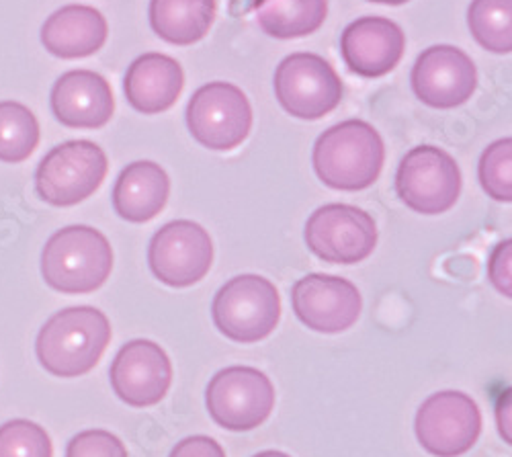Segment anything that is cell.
Here are the masks:
<instances>
[{
    "label": "cell",
    "mask_w": 512,
    "mask_h": 457,
    "mask_svg": "<svg viewBox=\"0 0 512 457\" xmlns=\"http://www.w3.org/2000/svg\"><path fill=\"white\" fill-rule=\"evenodd\" d=\"M111 322L93 306H74L56 312L41 326L35 353L56 378H80L95 369L111 343Z\"/></svg>",
    "instance_id": "6da1fadb"
},
{
    "label": "cell",
    "mask_w": 512,
    "mask_h": 457,
    "mask_svg": "<svg viewBox=\"0 0 512 457\" xmlns=\"http://www.w3.org/2000/svg\"><path fill=\"white\" fill-rule=\"evenodd\" d=\"M386 162L379 132L363 119H349L328 128L314 144L312 164L318 179L336 191L371 187Z\"/></svg>",
    "instance_id": "7a4b0ae2"
},
{
    "label": "cell",
    "mask_w": 512,
    "mask_h": 457,
    "mask_svg": "<svg viewBox=\"0 0 512 457\" xmlns=\"http://www.w3.org/2000/svg\"><path fill=\"white\" fill-rule=\"evenodd\" d=\"M113 271V248L91 226H66L52 234L41 253V275L60 294H93Z\"/></svg>",
    "instance_id": "3957f363"
},
{
    "label": "cell",
    "mask_w": 512,
    "mask_h": 457,
    "mask_svg": "<svg viewBox=\"0 0 512 457\" xmlns=\"http://www.w3.org/2000/svg\"><path fill=\"white\" fill-rule=\"evenodd\" d=\"M211 318L226 339L240 345L259 343L281 320V296L267 277L238 275L213 298Z\"/></svg>",
    "instance_id": "277c9868"
},
{
    "label": "cell",
    "mask_w": 512,
    "mask_h": 457,
    "mask_svg": "<svg viewBox=\"0 0 512 457\" xmlns=\"http://www.w3.org/2000/svg\"><path fill=\"white\" fill-rule=\"evenodd\" d=\"M107 171V154L99 144L70 140L41 158L35 171V189L50 205L72 207L101 187Z\"/></svg>",
    "instance_id": "5b68a950"
},
{
    "label": "cell",
    "mask_w": 512,
    "mask_h": 457,
    "mask_svg": "<svg viewBox=\"0 0 512 457\" xmlns=\"http://www.w3.org/2000/svg\"><path fill=\"white\" fill-rule=\"evenodd\" d=\"M275 386L256 367L232 365L211 378L205 404L213 423L228 431L261 427L275 408Z\"/></svg>",
    "instance_id": "8992f818"
},
{
    "label": "cell",
    "mask_w": 512,
    "mask_h": 457,
    "mask_svg": "<svg viewBox=\"0 0 512 457\" xmlns=\"http://www.w3.org/2000/svg\"><path fill=\"white\" fill-rule=\"evenodd\" d=\"M396 193L416 214H445L461 195L459 164L437 146H416L398 166Z\"/></svg>",
    "instance_id": "52a82bcc"
},
{
    "label": "cell",
    "mask_w": 512,
    "mask_h": 457,
    "mask_svg": "<svg viewBox=\"0 0 512 457\" xmlns=\"http://www.w3.org/2000/svg\"><path fill=\"white\" fill-rule=\"evenodd\" d=\"M187 128L201 146L230 152L252 130L250 101L232 82H209L193 93L187 105Z\"/></svg>",
    "instance_id": "ba28073f"
},
{
    "label": "cell",
    "mask_w": 512,
    "mask_h": 457,
    "mask_svg": "<svg viewBox=\"0 0 512 457\" xmlns=\"http://www.w3.org/2000/svg\"><path fill=\"white\" fill-rule=\"evenodd\" d=\"M304 238L310 251L324 263L357 265L369 259L377 246V224L361 207L328 203L308 218Z\"/></svg>",
    "instance_id": "9c48e42d"
},
{
    "label": "cell",
    "mask_w": 512,
    "mask_h": 457,
    "mask_svg": "<svg viewBox=\"0 0 512 457\" xmlns=\"http://www.w3.org/2000/svg\"><path fill=\"white\" fill-rule=\"evenodd\" d=\"M275 97L297 119L316 121L343 101V80L318 54H291L275 70Z\"/></svg>",
    "instance_id": "30bf717a"
},
{
    "label": "cell",
    "mask_w": 512,
    "mask_h": 457,
    "mask_svg": "<svg viewBox=\"0 0 512 457\" xmlns=\"http://www.w3.org/2000/svg\"><path fill=\"white\" fill-rule=\"evenodd\" d=\"M416 437L435 457H459L482 433V412L472 396L455 390L426 398L416 412Z\"/></svg>",
    "instance_id": "8fae6325"
},
{
    "label": "cell",
    "mask_w": 512,
    "mask_h": 457,
    "mask_svg": "<svg viewBox=\"0 0 512 457\" xmlns=\"http://www.w3.org/2000/svg\"><path fill=\"white\" fill-rule=\"evenodd\" d=\"M213 242L209 232L191 220L162 226L150 240L148 265L168 287H191L211 269Z\"/></svg>",
    "instance_id": "7c38bea8"
},
{
    "label": "cell",
    "mask_w": 512,
    "mask_h": 457,
    "mask_svg": "<svg viewBox=\"0 0 512 457\" xmlns=\"http://www.w3.org/2000/svg\"><path fill=\"white\" fill-rule=\"evenodd\" d=\"M291 306L295 316L310 330L338 335L359 320L363 298L357 285L345 277L310 273L295 281Z\"/></svg>",
    "instance_id": "4fadbf2b"
},
{
    "label": "cell",
    "mask_w": 512,
    "mask_h": 457,
    "mask_svg": "<svg viewBox=\"0 0 512 457\" xmlns=\"http://www.w3.org/2000/svg\"><path fill=\"white\" fill-rule=\"evenodd\" d=\"M410 85L424 105L455 109L476 93L478 70L463 50L455 46H433L424 50L412 66Z\"/></svg>",
    "instance_id": "5bb4252c"
},
{
    "label": "cell",
    "mask_w": 512,
    "mask_h": 457,
    "mask_svg": "<svg viewBox=\"0 0 512 457\" xmlns=\"http://www.w3.org/2000/svg\"><path fill=\"white\" fill-rule=\"evenodd\" d=\"M111 388L121 402L134 408L156 406L173 384V363L154 341L136 339L123 345L111 369Z\"/></svg>",
    "instance_id": "9a60e30c"
},
{
    "label": "cell",
    "mask_w": 512,
    "mask_h": 457,
    "mask_svg": "<svg viewBox=\"0 0 512 457\" xmlns=\"http://www.w3.org/2000/svg\"><path fill=\"white\" fill-rule=\"evenodd\" d=\"M406 35L386 17H361L340 35V54L351 72L363 78L390 74L402 60Z\"/></svg>",
    "instance_id": "2e32d148"
},
{
    "label": "cell",
    "mask_w": 512,
    "mask_h": 457,
    "mask_svg": "<svg viewBox=\"0 0 512 457\" xmlns=\"http://www.w3.org/2000/svg\"><path fill=\"white\" fill-rule=\"evenodd\" d=\"M50 105L62 126L74 130H99L115 111L111 85L93 70L62 74L52 89Z\"/></svg>",
    "instance_id": "e0dca14e"
},
{
    "label": "cell",
    "mask_w": 512,
    "mask_h": 457,
    "mask_svg": "<svg viewBox=\"0 0 512 457\" xmlns=\"http://www.w3.org/2000/svg\"><path fill=\"white\" fill-rule=\"evenodd\" d=\"M185 87L181 64L164 54H144L132 62L123 78V91L136 111L156 115L177 103Z\"/></svg>",
    "instance_id": "ac0fdd59"
},
{
    "label": "cell",
    "mask_w": 512,
    "mask_h": 457,
    "mask_svg": "<svg viewBox=\"0 0 512 457\" xmlns=\"http://www.w3.org/2000/svg\"><path fill=\"white\" fill-rule=\"evenodd\" d=\"M109 25L101 11L87 5H68L52 13L41 27V44L62 60L97 54L107 41Z\"/></svg>",
    "instance_id": "d6986e66"
},
{
    "label": "cell",
    "mask_w": 512,
    "mask_h": 457,
    "mask_svg": "<svg viewBox=\"0 0 512 457\" xmlns=\"http://www.w3.org/2000/svg\"><path fill=\"white\" fill-rule=\"evenodd\" d=\"M170 179L160 164L138 160L127 164L113 187V210L121 220L144 224L154 220L168 201Z\"/></svg>",
    "instance_id": "ffe728a7"
},
{
    "label": "cell",
    "mask_w": 512,
    "mask_h": 457,
    "mask_svg": "<svg viewBox=\"0 0 512 457\" xmlns=\"http://www.w3.org/2000/svg\"><path fill=\"white\" fill-rule=\"evenodd\" d=\"M150 27L173 46L201 41L216 19V0H150Z\"/></svg>",
    "instance_id": "44dd1931"
},
{
    "label": "cell",
    "mask_w": 512,
    "mask_h": 457,
    "mask_svg": "<svg viewBox=\"0 0 512 457\" xmlns=\"http://www.w3.org/2000/svg\"><path fill=\"white\" fill-rule=\"evenodd\" d=\"M256 23L277 39H297L316 33L328 15V0H259Z\"/></svg>",
    "instance_id": "7402d4cb"
},
{
    "label": "cell",
    "mask_w": 512,
    "mask_h": 457,
    "mask_svg": "<svg viewBox=\"0 0 512 457\" xmlns=\"http://www.w3.org/2000/svg\"><path fill=\"white\" fill-rule=\"evenodd\" d=\"M467 25L484 50L492 54L512 52V0H472Z\"/></svg>",
    "instance_id": "603a6c76"
},
{
    "label": "cell",
    "mask_w": 512,
    "mask_h": 457,
    "mask_svg": "<svg viewBox=\"0 0 512 457\" xmlns=\"http://www.w3.org/2000/svg\"><path fill=\"white\" fill-rule=\"evenodd\" d=\"M39 144V123L33 111L15 101L0 103V162L19 164Z\"/></svg>",
    "instance_id": "cb8c5ba5"
},
{
    "label": "cell",
    "mask_w": 512,
    "mask_h": 457,
    "mask_svg": "<svg viewBox=\"0 0 512 457\" xmlns=\"http://www.w3.org/2000/svg\"><path fill=\"white\" fill-rule=\"evenodd\" d=\"M478 179L488 197L512 201V140L502 138L490 144L478 164Z\"/></svg>",
    "instance_id": "d4e9b609"
},
{
    "label": "cell",
    "mask_w": 512,
    "mask_h": 457,
    "mask_svg": "<svg viewBox=\"0 0 512 457\" xmlns=\"http://www.w3.org/2000/svg\"><path fill=\"white\" fill-rule=\"evenodd\" d=\"M52 439L44 427L27 419L0 425V457H52Z\"/></svg>",
    "instance_id": "484cf974"
},
{
    "label": "cell",
    "mask_w": 512,
    "mask_h": 457,
    "mask_svg": "<svg viewBox=\"0 0 512 457\" xmlns=\"http://www.w3.org/2000/svg\"><path fill=\"white\" fill-rule=\"evenodd\" d=\"M66 457H130L123 441L103 429L74 435L66 447Z\"/></svg>",
    "instance_id": "4316f807"
},
{
    "label": "cell",
    "mask_w": 512,
    "mask_h": 457,
    "mask_svg": "<svg viewBox=\"0 0 512 457\" xmlns=\"http://www.w3.org/2000/svg\"><path fill=\"white\" fill-rule=\"evenodd\" d=\"M512 242L496 244L488 259V279L504 298H512Z\"/></svg>",
    "instance_id": "83f0119b"
},
{
    "label": "cell",
    "mask_w": 512,
    "mask_h": 457,
    "mask_svg": "<svg viewBox=\"0 0 512 457\" xmlns=\"http://www.w3.org/2000/svg\"><path fill=\"white\" fill-rule=\"evenodd\" d=\"M170 457H226L222 445L207 435H193L183 439L170 451Z\"/></svg>",
    "instance_id": "f1b7e54d"
},
{
    "label": "cell",
    "mask_w": 512,
    "mask_h": 457,
    "mask_svg": "<svg viewBox=\"0 0 512 457\" xmlns=\"http://www.w3.org/2000/svg\"><path fill=\"white\" fill-rule=\"evenodd\" d=\"M496 421H498V431L502 435V439L510 445L512 443V435H510V388H506L498 402H496Z\"/></svg>",
    "instance_id": "f546056e"
},
{
    "label": "cell",
    "mask_w": 512,
    "mask_h": 457,
    "mask_svg": "<svg viewBox=\"0 0 512 457\" xmlns=\"http://www.w3.org/2000/svg\"><path fill=\"white\" fill-rule=\"evenodd\" d=\"M369 3H377V5H390V7H400L410 3V0H369Z\"/></svg>",
    "instance_id": "4dcf8cb0"
},
{
    "label": "cell",
    "mask_w": 512,
    "mask_h": 457,
    "mask_svg": "<svg viewBox=\"0 0 512 457\" xmlns=\"http://www.w3.org/2000/svg\"><path fill=\"white\" fill-rule=\"evenodd\" d=\"M252 457H291V455H287V453H283V451H275V449H269V451H261V453H256V455H252Z\"/></svg>",
    "instance_id": "1f68e13d"
}]
</instances>
